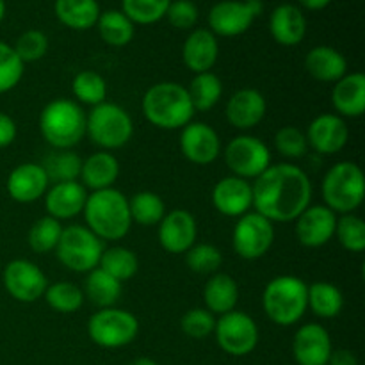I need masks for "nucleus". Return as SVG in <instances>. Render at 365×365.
I'll return each mask as SVG.
<instances>
[{
    "instance_id": "nucleus-2",
    "label": "nucleus",
    "mask_w": 365,
    "mask_h": 365,
    "mask_svg": "<svg viewBox=\"0 0 365 365\" xmlns=\"http://www.w3.org/2000/svg\"><path fill=\"white\" fill-rule=\"evenodd\" d=\"M82 214L86 227L100 241H120L132 227L127 196L114 187L93 191L88 195Z\"/></svg>"
},
{
    "instance_id": "nucleus-11",
    "label": "nucleus",
    "mask_w": 365,
    "mask_h": 365,
    "mask_svg": "<svg viewBox=\"0 0 365 365\" xmlns=\"http://www.w3.org/2000/svg\"><path fill=\"white\" fill-rule=\"evenodd\" d=\"M274 242V227L269 220L250 210L237 217L232 232L234 252L245 260H259L266 255Z\"/></svg>"
},
{
    "instance_id": "nucleus-1",
    "label": "nucleus",
    "mask_w": 365,
    "mask_h": 365,
    "mask_svg": "<svg viewBox=\"0 0 365 365\" xmlns=\"http://www.w3.org/2000/svg\"><path fill=\"white\" fill-rule=\"evenodd\" d=\"M253 209L271 223L294 221L312 202V182L299 166L271 164L252 184Z\"/></svg>"
},
{
    "instance_id": "nucleus-44",
    "label": "nucleus",
    "mask_w": 365,
    "mask_h": 365,
    "mask_svg": "<svg viewBox=\"0 0 365 365\" xmlns=\"http://www.w3.org/2000/svg\"><path fill=\"white\" fill-rule=\"evenodd\" d=\"M274 148L285 159H302L309 152L305 132L299 130L298 127H292V125L278 128L277 134H274Z\"/></svg>"
},
{
    "instance_id": "nucleus-49",
    "label": "nucleus",
    "mask_w": 365,
    "mask_h": 365,
    "mask_svg": "<svg viewBox=\"0 0 365 365\" xmlns=\"http://www.w3.org/2000/svg\"><path fill=\"white\" fill-rule=\"evenodd\" d=\"M16 134L18 128L13 118L0 110V148H7L9 145H13Z\"/></svg>"
},
{
    "instance_id": "nucleus-13",
    "label": "nucleus",
    "mask_w": 365,
    "mask_h": 365,
    "mask_svg": "<svg viewBox=\"0 0 365 365\" xmlns=\"http://www.w3.org/2000/svg\"><path fill=\"white\" fill-rule=\"evenodd\" d=\"M262 0H223L209 11V31L221 38H235L248 31L262 13Z\"/></svg>"
},
{
    "instance_id": "nucleus-41",
    "label": "nucleus",
    "mask_w": 365,
    "mask_h": 365,
    "mask_svg": "<svg viewBox=\"0 0 365 365\" xmlns=\"http://www.w3.org/2000/svg\"><path fill=\"white\" fill-rule=\"evenodd\" d=\"M63 234V225L56 217H39L29 230V246L34 253H50L56 250Z\"/></svg>"
},
{
    "instance_id": "nucleus-34",
    "label": "nucleus",
    "mask_w": 365,
    "mask_h": 365,
    "mask_svg": "<svg viewBox=\"0 0 365 365\" xmlns=\"http://www.w3.org/2000/svg\"><path fill=\"white\" fill-rule=\"evenodd\" d=\"M189 98H191L195 110L200 113H207V110L214 109L217 102L223 95V82L212 71H205V73H196L192 81L189 82Z\"/></svg>"
},
{
    "instance_id": "nucleus-10",
    "label": "nucleus",
    "mask_w": 365,
    "mask_h": 365,
    "mask_svg": "<svg viewBox=\"0 0 365 365\" xmlns=\"http://www.w3.org/2000/svg\"><path fill=\"white\" fill-rule=\"evenodd\" d=\"M225 163L234 177L255 180L271 166V152L262 139L242 134L225 146Z\"/></svg>"
},
{
    "instance_id": "nucleus-36",
    "label": "nucleus",
    "mask_w": 365,
    "mask_h": 365,
    "mask_svg": "<svg viewBox=\"0 0 365 365\" xmlns=\"http://www.w3.org/2000/svg\"><path fill=\"white\" fill-rule=\"evenodd\" d=\"M41 166L48 180L53 182V184L73 182L78 180V177H81L82 159L73 150H56V152L46 155Z\"/></svg>"
},
{
    "instance_id": "nucleus-39",
    "label": "nucleus",
    "mask_w": 365,
    "mask_h": 365,
    "mask_svg": "<svg viewBox=\"0 0 365 365\" xmlns=\"http://www.w3.org/2000/svg\"><path fill=\"white\" fill-rule=\"evenodd\" d=\"M43 298H45L46 305L56 312L73 314L84 303V292L78 285L71 284V282H56V284L46 287Z\"/></svg>"
},
{
    "instance_id": "nucleus-24",
    "label": "nucleus",
    "mask_w": 365,
    "mask_h": 365,
    "mask_svg": "<svg viewBox=\"0 0 365 365\" xmlns=\"http://www.w3.org/2000/svg\"><path fill=\"white\" fill-rule=\"evenodd\" d=\"M220 56V43L209 29H195L185 38L182 46V61L192 73H205L216 64Z\"/></svg>"
},
{
    "instance_id": "nucleus-30",
    "label": "nucleus",
    "mask_w": 365,
    "mask_h": 365,
    "mask_svg": "<svg viewBox=\"0 0 365 365\" xmlns=\"http://www.w3.org/2000/svg\"><path fill=\"white\" fill-rule=\"evenodd\" d=\"M53 11L57 20L71 31H89L102 13L96 0H56Z\"/></svg>"
},
{
    "instance_id": "nucleus-40",
    "label": "nucleus",
    "mask_w": 365,
    "mask_h": 365,
    "mask_svg": "<svg viewBox=\"0 0 365 365\" xmlns=\"http://www.w3.org/2000/svg\"><path fill=\"white\" fill-rule=\"evenodd\" d=\"M171 0H121V13L134 25H152L166 16Z\"/></svg>"
},
{
    "instance_id": "nucleus-29",
    "label": "nucleus",
    "mask_w": 365,
    "mask_h": 365,
    "mask_svg": "<svg viewBox=\"0 0 365 365\" xmlns=\"http://www.w3.org/2000/svg\"><path fill=\"white\" fill-rule=\"evenodd\" d=\"M239 302V285L230 274L214 273L203 287V303L210 314H223L235 310Z\"/></svg>"
},
{
    "instance_id": "nucleus-21",
    "label": "nucleus",
    "mask_w": 365,
    "mask_h": 365,
    "mask_svg": "<svg viewBox=\"0 0 365 365\" xmlns=\"http://www.w3.org/2000/svg\"><path fill=\"white\" fill-rule=\"evenodd\" d=\"M266 98L259 89L242 88L228 98L225 114L232 127L246 132L255 128L266 118Z\"/></svg>"
},
{
    "instance_id": "nucleus-47",
    "label": "nucleus",
    "mask_w": 365,
    "mask_h": 365,
    "mask_svg": "<svg viewBox=\"0 0 365 365\" xmlns=\"http://www.w3.org/2000/svg\"><path fill=\"white\" fill-rule=\"evenodd\" d=\"M214 327H216V317L207 309L187 310L180 319V330L195 341H202L212 335Z\"/></svg>"
},
{
    "instance_id": "nucleus-8",
    "label": "nucleus",
    "mask_w": 365,
    "mask_h": 365,
    "mask_svg": "<svg viewBox=\"0 0 365 365\" xmlns=\"http://www.w3.org/2000/svg\"><path fill=\"white\" fill-rule=\"evenodd\" d=\"M59 262L73 273H86L98 267L103 245L88 227L70 225L63 228L59 242L56 246Z\"/></svg>"
},
{
    "instance_id": "nucleus-3",
    "label": "nucleus",
    "mask_w": 365,
    "mask_h": 365,
    "mask_svg": "<svg viewBox=\"0 0 365 365\" xmlns=\"http://www.w3.org/2000/svg\"><path fill=\"white\" fill-rule=\"evenodd\" d=\"M141 109L148 123L163 130L184 128L195 116L187 88L177 82H157L146 89Z\"/></svg>"
},
{
    "instance_id": "nucleus-37",
    "label": "nucleus",
    "mask_w": 365,
    "mask_h": 365,
    "mask_svg": "<svg viewBox=\"0 0 365 365\" xmlns=\"http://www.w3.org/2000/svg\"><path fill=\"white\" fill-rule=\"evenodd\" d=\"M128 209H130L132 223H138L141 227H155L166 216L164 200L152 191L135 192L128 200Z\"/></svg>"
},
{
    "instance_id": "nucleus-33",
    "label": "nucleus",
    "mask_w": 365,
    "mask_h": 365,
    "mask_svg": "<svg viewBox=\"0 0 365 365\" xmlns=\"http://www.w3.org/2000/svg\"><path fill=\"white\" fill-rule=\"evenodd\" d=\"M96 29H98L102 41L109 46H116V48L127 46L135 34V25L118 9L100 13Z\"/></svg>"
},
{
    "instance_id": "nucleus-46",
    "label": "nucleus",
    "mask_w": 365,
    "mask_h": 365,
    "mask_svg": "<svg viewBox=\"0 0 365 365\" xmlns=\"http://www.w3.org/2000/svg\"><path fill=\"white\" fill-rule=\"evenodd\" d=\"M48 38L43 31L38 29H31L20 34V38L14 43V52L20 57L21 63H36V61L43 59L48 52Z\"/></svg>"
},
{
    "instance_id": "nucleus-42",
    "label": "nucleus",
    "mask_w": 365,
    "mask_h": 365,
    "mask_svg": "<svg viewBox=\"0 0 365 365\" xmlns=\"http://www.w3.org/2000/svg\"><path fill=\"white\" fill-rule=\"evenodd\" d=\"M335 235L346 252L362 253L365 250V221L356 214H342L337 217Z\"/></svg>"
},
{
    "instance_id": "nucleus-20",
    "label": "nucleus",
    "mask_w": 365,
    "mask_h": 365,
    "mask_svg": "<svg viewBox=\"0 0 365 365\" xmlns=\"http://www.w3.org/2000/svg\"><path fill=\"white\" fill-rule=\"evenodd\" d=\"M212 205L227 217H241L253 207L252 182L230 175L214 185Z\"/></svg>"
},
{
    "instance_id": "nucleus-50",
    "label": "nucleus",
    "mask_w": 365,
    "mask_h": 365,
    "mask_svg": "<svg viewBox=\"0 0 365 365\" xmlns=\"http://www.w3.org/2000/svg\"><path fill=\"white\" fill-rule=\"evenodd\" d=\"M328 365H359V359L349 349H337V351H331Z\"/></svg>"
},
{
    "instance_id": "nucleus-19",
    "label": "nucleus",
    "mask_w": 365,
    "mask_h": 365,
    "mask_svg": "<svg viewBox=\"0 0 365 365\" xmlns=\"http://www.w3.org/2000/svg\"><path fill=\"white\" fill-rule=\"evenodd\" d=\"M331 351L330 334L323 324L307 323L296 331L292 355L298 365H328Z\"/></svg>"
},
{
    "instance_id": "nucleus-16",
    "label": "nucleus",
    "mask_w": 365,
    "mask_h": 365,
    "mask_svg": "<svg viewBox=\"0 0 365 365\" xmlns=\"http://www.w3.org/2000/svg\"><path fill=\"white\" fill-rule=\"evenodd\" d=\"M294 221L296 237L305 248H321L335 237L337 214L327 205H309Z\"/></svg>"
},
{
    "instance_id": "nucleus-31",
    "label": "nucleus",
    "mask_w": 365,
    "mask_h": 365,
    "mask_svg": "<svg viewBox=\"0 0 365 365\" xmlns=\"http://www.w3.org/2000/svg\"><path fill=\"white\" fill-rule=\"evenodd\" d=\"M84 298H88L98 309H109L116 305L121 296V282L107 274L106 271L95 267L89 271L84 282Z\"/></svg>"
},
{
    "instance_id": "nucleus-45",
    "label": "nucleus",
    "mask_w": 365,
    "mask_h": 365,
    "mask_svg": "<svg viewBox=\"0 0 365 365\" xmlns=\"http://www.w3.org/2000/svg\"><path fill=\"white\" fill-rule=\"evenodd\" d=\"M25 64L16 56L14 48L6 41H0V95L9 93L20 84Z\"/></svg>"
},
{
    "instance_id": "nucleus-48",
    "label": "nucleus",
    "mask_w": 365,
    "mask_h": 365,
    "mask_svg": "<svg viewBox=\"0 0 365 365\" xmlns=\"http://www.w3.org/2000/svg\"><path fill=\"white\" fill-rule=\"evenodd\" d=\"M198 16V6L192 0H171L164 18H168V21L175 29L189 31V29H192L196 25Z\"/></svg>"
},
{
    "instance_id": "nucleus-26",
    "label": "nucleus",
    "mask_w": 365,
    "mask_h": 365,
    "mask_svg": "<svg viewBox=\"0 0 365 365\" xmlns=\"http://www.w3.org/2000/svg\"><path fill=\"white\" fill-rule=\"evenodd\" d=\"M331 106L341 118H360L365 113V75L346 73L331 89Z\"/></svg>"
},
{
    "instance_id": "nucleus-17",
    "label": "nucleus",
    "mask_w": 365,
    "mask_h": 365,
    "mask_svg": "<svg viewBox=\"0 0 365 365\" xmlns=\"http://www.w3.org/2000/svg\"><path fill=\"white\" fill-rule=\"evenodd\" d=\"M180 150L189 163L207 166L221 155V139L210 125L191 121L180 132Z\"/></svg>"
},
{
    "instance_id": "nucleus-6",
    "label": "nucleus",
    "mask_w": 365,
    "mask_h": 365,
    "mask_svg": "<svg viewBox=\"0 0 365 365\" xmlns=\"http://www.w3.org/2000/svg\"><path fill=\"white\" fill-rule=\"evenodd\" d=\"M324 205L335 214H353L364 203L365 178L362 168L351 160L334 164L323 178Z\"/></svg>"
},
{
    "instance_id": "nucleus-7",
    "label": "nucleus",
    "mask_w": 365,
    "mask_h": 365,
    "mask_svg": "<svg viewBox=\"0 0 365 365\" xmlns=\"http://www.w3.org/2000/svg\"><path fill=\"white\" fill-rule=\"evenodd\" d=\"M134 134V121L121 106L103 102L86 114V135L106 152L123 148Z\"/></svg>"
},
{
    "instance_id": "nucleus-38",
    "label": "nucleus",
    "mask_w": 365,
    "mask_h": 365,
    "mask_svg": "<svg viewBox=\"0 0 365 365\" xmlns=\"http://www.w3.org/2000/svg\"><path fill=\"white\" fill-rule=\"evenodd\" d=\"M71 91L77 102L95 107L106 102L107 82L102 75L93 70L78 71L71 82Z\"/></svg>"
},
{
    "instance_id": "nucleus-35",
    "label": "nucleus",
    "mask_w": 365,
    "mask_h": 365,
    "mask_svg": "<svg viewBox=\"0 0 365 365\" xmlns=\"http://www.w3.org/2000/svg\"><path fill=\"white\" fill-rule=\"evenodd\" d=\"M98 267L123 284L138 274L139 260L132 250L125 246H113L109 250H103Z\"/></svg>"
},
{
    "instance_id": "nucleus-53",
    "label": "nucleus",
    "mask_w": 365,
    "mask_h": 365,
    "mask_svg": "<svg viewBox=\"0 0 365 365\" xmlns=\"http://www.w3.org/2000/svg\"><path fill=\"white\" fill-rule=\"evenodd\" d=\"M4 16H6V0H0V24L4 21Z\"/></svg>"
},
{
    "instance_id": "nucleus-4",
    "label": "nucleus",
    "mask_w": 365,
    "mask_h": 365,
    "mask_svg": "<svg viewBox=\"0 0 365 365\" xmlns=\"http://www.w3.org/2000/svg\"><path fill=\"white\" fill-rule=\"evenodd\" d=\"M39 132L56 150H71L86 135L84 109L75 100H52L39 114Z\"/></svg>"
},
{
    "instance_id": "nucleus-28",
    "label": "nucleus",
    "mask_w": 365,
    "mask_h": 365,
    "mask_svg": "<svg viewBox=\"0 0 365 365\" xmlns=\"http://www.w3.org/2000/svg\"><path fill=\"white\" fill-rule=\"evenodd\" d=\"M118 177H120V163L110 152L102 150L82 160L78 178L86 189H91V192L113 187Z\"/></svg>"
},
{
    "instance_id": "nucleus-5",
    "label": "nucleus",
    "mask_w": 365,
    "mask_h": 365,
    "mask_svg": "<svg viewBox=\"0 0 365 365\" xmlns=\"http://www.w3.org/2000/svg\"><path fill=\"white\" fill-rule=\"evenodd\" d=\"M309 285L294 274L273 278L262 292V309L271 323L292 327L309 310Z\"/></svg>"
},
{
    "instance_id": "nucleus-12",
    "label": "nucleus",
    "mask_w": 365,
    "mask_h": 365,
    "mask_svg": "<svg viewBox=\"0 0 365 365\" xmlns=\"http://www.w3.org/2000/svg\"><path fill=\"white\" fill-rule=\"evenodd\" d=\"M214 337L225 353L232 356H246L259 344V327L248 314L232 310L216 319Z\"/></svg>"
},
{
    "instance_id": "nucleus-43",
    "label": "nucleus",
    "mask_w": 365,
    "mask_h": 365,
    "mask_svg": "<svg viewBox=\"0 0 365 365\" xmlns=\"http://www.w3.org/2000/svg\"><path fill=\"white\" fill-rule=\"evenodd\" d=\"M185 255V264L192 273L198 274H214L220 273V267L223 264V255L214 245L200 242L189 248Z\"/></svg>"
},
{
    "instance_id": "nucleus-52",
    "label": "nucleus",
    "mask_w": 365,
    "mask_h": 365,
    "mask_svg": "<svg viewBox=\"0 0 365 365\" xmlns=\"http://www.w3.org/2000/svg\"><path fill=\"white\" fill-rule=\"evenodd\" d=\"M130 365H159V364H157L153 359H148V356H139V359H135Z\"/></svg>"
},
{
    "instance_id": "nucleus-51",
    "label": "nucleus",
    "mask_w": 365,
    "mask_h": 365,
    "mask_svg": "<svg viewBox=\"0 0 365 365\" xmlns=\"http://www.w3.org/2000/svg\"><path fill=\"white\" fill-rule=\"evenodd\" d=\"M330 2L331 0H299V4L309 11H321L330 6Z\"/></svg>"
},
{
    "instance_id": "nucleus-27",
    "label": "nucleus",
    "mask_w": 365,
    "mask_h": 365,
    "mask_svg": "<svg viewBox=\"0 0 365 365\" xmlns=\"http://www.w3.org/2000/svg\"><path fill=\"white\" fill-rule=\"evenodd\" d=\"M305 70L312 78L319 82L335 84L348 73V61L334 46H314L305 57Z\"/></svg>"
},
{
    "instance_id": "nucleus-22",
    "label": "nucleus",
    "mask_w": 365,
    "mask_h": 365,
    "mask_svg": "<svg viewBox=\"0 0 365 365\" xmlns=\"http://www.w3.org/2000/svg\"><path fill=\"white\" fill-rule=\"evenodd\" d=\"M50 180L41 164L24 163L7 177V195L18 203H34L48 191Z\"/></svg>"
},
{
    "instance_id": "nucleus-18",
    "label": "nucleus",
    "mask_w": 365,
    "mask_h": 365,
    "mask_svg": "<svg viewBox=\"0 0 365 365\" xmlns=\"http://www.w3.org/2000/svg\"><path fill=\"white\" fill-rule=\"evenodd\" d=\"M309 148L319 155H335L341 152L349 139V128L344 118L339 114L324 113L314 118L307 130Z\"/></svg>"
},
{
    "instance_id": "nucleus-14",
    "label": "nucleus",
    "mask_w": 365,
    "mask_h": 365,
    "mask_svg": "<svg viewBox=\"0 0 365 365\" xmlns=\"http://www.w3.org/2000/svg\"><path fill=\"white\" fill-rule=\"evenodd\" d=\"M4 287L7 294L20 303H34L43 298L48 280L41 267L25 259H14L4 267Z\"/></svg>"
},
{
    "instance_id": "nucleus-23",
    "label": "nucleus",
    "mask_w": 365,
    "mask_h": 365,
    "mask_svg": "<svg viewBox=\"0 0 365 365\" xmlns=\"http://www.w3.org/2000/svg\"><path fill=\"white\" fill-rule=\"evenodd\" d=\"M88 191L78 180L59 182L45 192L46 216L61 220H71L84 210Z\"/></svg>"
},
{
    "instance_id": "nucleus-15",
    "label": "nucleus",
    "mask_w": 365,
    "mask_h": 365,
    "mask_svg": "<svg viewBox=\"0 0 365 365\" xmlns=\"http://www.w3.org/2000/svg\"><path fill=\"white\" fill-rule=\"evenodd\" d=\"M157 227H159V232H157L159 245L171 255H182L196 245L198 225L189 210L175 209L166 212Z\"/></svg>"
},
{
    "instance_id": "nucleus-32",
    "label": "nucleus",
    "mask_w": 365,
    "mask_h": 365,
    "mask_svg": "<svg viewBox=\"0 0 365 365\" xmlns=\"http://www.w3.org/2000/svg\"><path fill=\"white\" fill-rule=\"evenodd\" d=\"M309 309L321 319H334L342 312L344 296L337 285L330 282H314L309 285Z\"/></svg>"
},
{
    "instance_id": "nucleus-9",
    "label": "nucleus",
    "mask_w": 365,
    "mask_h": 365,
    "mask_svg": "<svg viewBox=\"0 0 365 365\" xmlns=\"http://www.w3.org/2000/svg\"><path fill=\"white\" fill-rule=\"evenodd\" d=\"M139 321L132 312L123 309H100L88 321V335L96 346L106 349L125 348L135 341Z\"/></svg>"
},
{
    "instance_id": "nucleus-25",
    "label": "nucleus",
    "mask_w": 365,
    "mask_h": 365,
    "mask_svg": "<svg viewBox=\"0 0 365 365\" xmlns=\"http://www.w3.org/2000/svg\"><path fill=\"white\" fill-rule=\"evenodd\" d=\"M269 32L282 46H296L307 36V18L294 4H280L269 16Z\"/></svg>"
}]
</instances>
